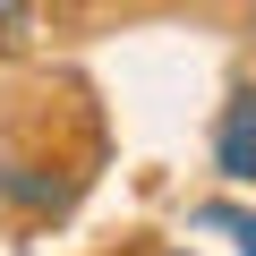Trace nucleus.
<instances>
[{
    "label": "nucleus",
    "mask_w": 256,
    "mask_h": 256,
    "mask_svg": "<svg viewBox=\"0 0 256 256\" xmlns=\"http://www.w3.org/2000/svg\"><path fill=\"white\" fill-rule=\"evenodd\" d=\"M214 162L230 180H256V86H239L222 102V128H214Z\"/></svg>",
    "instance_id": "obj_1"
},
{
    "label": "nucleus",
    "mask_w": 256,
    "mask_h": 256,
    "mask_svg": "<svg viewBox=\"0 0 256 256\" xmlns=\"http://www.w3.org/2000/svg\"><path fill=\"white\" fill-rule=\"evenodd\" d=\"M205 222H222V230H239V248L256 256V214H230V205H205Z\"/></svg>",
    "instance_id": "obj_2"
}]
</instances>
